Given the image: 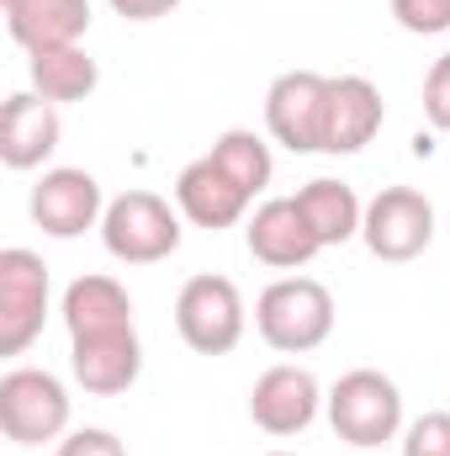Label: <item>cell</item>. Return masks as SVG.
<instances>
[{"label": "cell", "instance_id": "21", "mask_svg": "<svg viewBox=\"0 0 450 456\" xmlns=\"http://www.w3.org/2000/svg\"><path fill=\"white\" fill-rule=\"evenodd\" d=\"M392 16H398V27L414 32V37L450 32V0H392Z\"/></svg>", "mask_w": 450, "mask_h": 456}, {"label": "cell", "instance_id": "10", "mask_svg": "<svg viewBox=\"0 0 450 456\" xmlns=\"http://www.w3.org/2000/svg\"><path fill=\"white\" fill-rule=\"evenodd\" d=\"M27 208H32V224L43 233H53V239H80L85 228H101V218H107L101 181L91 170H75V165L43 170Z\"/></svg>", "mask_w": 450, "mask_h": 456}, {"label": "cell", "instance_id": "6", "mask_svg": "<svg viewBox=\"0 0 450 456\" xmlns=\"http://www.w3.org/2000/svg\"><path fill=\"white\" fill-rule=\"evenodd\" d=\"M244 297L228 276H191L175 297V330L197 355H228L244 340Z\"/></svg>", "mask_w": 450, "mask_h": 456}, {"label": "cell", "instance_id": "14", "mask_svg": "<svg viewBox=\"0 0 450 456\" xmlns=\"http://www.w3.org/2000/svg\"><path fill=\"white\" fill-rule=\"evenodd\" d=\"M387 122V102L366 75L329 80V122H324V154H360Z\"/></svg>", "mask_w": 450, "mask_h": 456}, {"label": "cell", "instance_id": "23", "mask_svg": "<svg viewBox=\"0 0 450 456\" xmlns=\"http://www.w3.org/2000/svg\"><path fill=\"white\" fill-rule=\"evenodd\" d=\"M424 117L435 133H450V53H440L424 75Z\"/></svg>", "mask_w": 450, "mask_h": 456}, {"label": "cell", "instance_id": "4", "mask_svg": "<svg viewBox=\"0 0 450 456\" xmlns=\"http://www.w3.org/2000/svg\"><path fill=\"white\" fill-rule=\"evenodd\" d=\"M0 430L16 446H48L69 430V387L43 366H11L0 377Z\"/></svg>", "mask_w": 450, "mask_h": 456}, {"label": "cell", "instance_id": "22", "mask_svg": "<svg viewBox=\"0 0 450 456\" xmlns=\"http://www.w3.org/2000/svg\"><path fill=\"white\" fill-rule=\"evenodd\" d=\"M403 456H450V414H419L403 430Z\"/></svg>", "mask_w": 450, "mask_h": 456}, {"label": "cell", "instance_id": "15", "mask_svg": "<svg viewBox=\"0 0 450 456\" xmlns=\"http://www.w3.org/2000/svg\"><path fill=\"white\" fill-rule=\"evenodd\" d=\"M64 330L69 340H101V335H122L133 330V297L117 276H80L64 287Z\"/></svg>", "mask_w": 450, "mask_h": 456}, {"label": "cell", "instance_id": "24", "mask_svg": "<svg viewBox=\"0 0 450 456\" xmlns=\"http://www.w3.org/2000/svg\"><path fill=\"white\" fill-rule=\"evenodd\" d=\"M53 456H127V446L117 441L112 430L85 425V430H69V436L59 441V452H53Z\"/></svg>", "mask_w": 450, "mask_h": 456}, {"label": "cell", "instance_id": "1", "mask_svg": "<svg viewBox=\"0 0 450 456\" xmlns=\"http://www.w3.org/2000/svg\"><path fill=\"white\" fill-rule=\"evenodd\" d=\"M254 330L281 355H308L334 335V292L313 276H281L254 297Z\"/></svg>", "mask_w": 450, "mask_h": 456}, {"label": "cell", "instance_id": "17", "mask_svg": "<svg viewBox=\"0 0 450 456\" xmlns=\"http://www.w3.org/2000/svg\"><path fill=\"white\" fill-rule=\"evenodd\" d=\"M5 27L27 53L69 48L91 32V0H21L5 11Z\"/></svg>", "mask_w": 450, "mask_h": 456}, {"label": "cell", "instance_id": "18", "mask_svg": "<svg viewBox=\"0 0 450 456\" xmlns=\"http://www.w3.org/2000/svg\"><path fill=\"white\" fill-rule=\"evenodd\" d=\"M27 75H32V91L53 107H69V102H85L96 86H101V69L96 59L69 43V48H43V53H27Z\"/></svg>", "mask_w": 450, "mask_h": 456}, {"label": "cell", "instance_id": "5", "mask_svg": "<svg viewBox=\"0 0 450 456\" xmlns=\"http://www.w3.org/2000/svg\"><path fill=\"white\" fill-rule=\"evenodd\" d=\"M324 122H329V75L286 69L265 91V133L292 154H324Z\"/></svg>", "mask_w": 450, "mask_h": 456}, {"label": "cell", "instance_id": "2", "mask_svg": "<svg viewBox=\"0 0 450 456\" xmlns=\"http://www.w3.org/2000/svg\"><path fill=\"white\" fill-rule=\"evenodd\" d=\"M324 409H329L334 436L344 446H355V452H376V446H387V441L403 436V393L376 366L344 371L334 387H329Z\"/></svg>", "mask_w": 450, "mask_h": 456}, {"label": "cell", "instance_id": "12", "mask_svg": "<svg viewBox=\"0 0 450 456\" xmlns=\"http://www.w3.org/2000/svg\"><path fill=\"white\" fill-rule=\"evenodd\" d=\"M175 208H181L186 224L213 228V233H218V228L244 224L249 197H244V186L228 175L213 154H202V159H191V165L175 175Z\"/></svg>", "mask_w": 450, "mask_h": 456}, {"label": "cell", "instance_id": "9", "mask_svg": "<svg viewBox=\"0 0 450 456\" xmlns=\"http://www.w3.org/2000/svg\"><path fill=\"white\" fill-rule=\"evenodd\" d=\"M318 409H324V387H318V377L308 371V366H297V361H281V366H270V371H260L254 377V387H249V419L265 430V436H302L313 419H318Z\"/></svg>", "mask_w": 450, "mask_h": 456}, {"label": "cell", "instance_id": "11", "mask_svg": "<svg viewBox=\"0 0 450 456\" xmlns=\"http://www.w3.org/2000/svg\"><path fill=\"white\" fill-rule=\"evenodd\" d=\"M244 244H249V255H254L260 265H270V271H297V265H308V260L324 249V239L313 233L308 213L297 208V197H270V202H260V208L249 213V224H244Z\"/></svg>", "mask_w": 450, "mask_h": 456}, {"label": "cell", "instance_id": "19", "mask_svg": "<svg viewBox=\"0 0 450 456\" xmlns=\"http://www.w3.org/2000/svg\"><path fill=\"white\" fill-rule=\"evenodd\" d=\"M297 208L308 213V224H313V233L324 239V249L350 244V239L360 233V224H366V208H360L355 186H344V181H334V175L308 181V186L297 191Z\"/></svg>", "mask_w": 450, "mask_h": 456}, {"label": "cell", "instance_id": "3", "mask_svg": "<svg viewBox=\"0 0 450 456\" xmlns=\"http://www.w3.org/2000/svg\"><path fill=\"white\" fill-rule=\"evenodd\" d=\"M101 244L122 265H159L181 249V213L159 191H122L107 202Z\"/></svg>", "mask_w": 450, "mask_h": 456}, {"label": "cell", "instance_id": "7", "mask_svg": "<svg viewBox=\"0 0 450 456\" xmlns=\"http://www.w3.org/2000/svg\"><path fill=\"white\" fill-rule=\"evenodd\" d=\"M360 239L376 260H419L435 239V202L414 186H382L371 202H366V224Z\"/></svg>", "mask_w": 450, "mask_h": 456}, {"label": "cell", "instance_id": "26", "mask_svg": "<svg viewBox=\"0 0 450 456\" xmlns=\"http://www.w3.org/2000/svg\"><path fill=\"white\" fill-rule=\"evenodd\" d=\"M0 5H5V11H11V5H21V0H0Z\"/></svg>", "mask_w": 450, "mask_h": 456}, {"label": "cell", "instance_id": "16", "mask_svg": "<svg viewBox=\"0 0 450 456\" xmlns=\"http://www.w3.org/2000/svg\"><path fill=\"white\" fill-rule=\"evenodd\" d=\"M69 371L85 393L96 398H117L138 382L143 371V345L138 330H122V335H101V340H69Z\"/></svg>", "mask_w": 450, "mask_h": 456}, {"label": "cell", "instance_id": "27", "mask_svg": "<svg viewBox=\"0 0 450 456\" xmlns=\"http://www.w3.org/2000/svg\"><path fill=\"white\" fill-rule=\"evenodd\" d=\"M270 456H292V452H270Z\"/></svg>", "mask_w": 450, "mask_h": 456}, {"label": "cell", "instance_id": "20", "mask_svg": "<svg viewBox=\"0 0 450 456\" xmlns=\"http://www.w3.org/2000/svg\"><path fill=\"white\" fill-rule=\"evenodd\" d=\"M213 159L223 165L228 175L244 186V197L254 202L265 186H270V175H276V159H270V143L260 138V133H249V127H228L223 138L213 143Z\"/></svg>", "mask_w": 450, "mask_h": 456}, {"label": "cell", "instance_id": "8", "mask_svg": "<svg viewBox=\"0 0 450 456\" xmlns=\"http://www.w3.org/2000/svg\"><path fill=\"white\" fill-rule=\"evenodd\" d=\"M48 265L32 249H0V355H21L48 319Z\"/></svg>", "mask_w": 450, "mask_h": 456}, {"label": "cell", "instance_id": "25", "mask_svg": "<svg viewBox=\"0 0 450 456\" xmlns=\"http://www.w3.org/2000/svg\"><path fill=\"white\" fill-rule=\"evenodd\" d=\"M181 0H112L117 16H127V21H159V16H170Z\"/></svg>", "mask_w": 450, "mask_h": 456}, {"label": "cell", "instance_id": "13", "mask_svg": "<svg viewBox=\"0 0 450 456\" xmlns=\"http://www.w3.org/2000/svg\"><path fill=\"white\" fill-rule=\"evenodd\" d=\"M59 107L43 102L37 91H16L0 107V159L5 170H37L59 149Z\"/></svg>", "mask_w": 450, "mask_h": 456}]
</instances>
